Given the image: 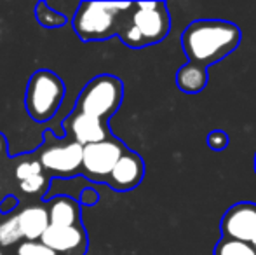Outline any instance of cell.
<instances>
[{
	"label": "cell",
	"instance_id": "1",
	"mask_svg": "<svg viewBox=\"0 0 256 255\" xmlns=\"http://www.w3.org/2000/svg\"><path fill=\"white\" fill-rule=\"evenodd\" d=\"M240 41V28L225 20H196L180 37V44L188 62L204 68L232 55L239 48Z\"/></svg>",
	"mask_w": 256,
	"mask_h": 255
},
{
	"label": "cell",
	"instance_id": "2",
	"mask_svg": "<svg viewBox=\"0 0 256 255\" xmlns=\"http://www.w3.org/2000/svg\"><path fill=\"white\" fill-rule=\"evenodd\" d=\"M132 2H82L74 16V30L80 41H104L118 34L126 13Z\"/></svg>",
	"mask_w": 256,
	"mask_h": 255
},
{
	"label": "cell",
	"instance_id": "3",
	"mask_svg": "<svg viewBox=\"0 0 256 255\" xmlns=\"http://www.w3.org/2000/svg\"><path fill=\"white\" fill-rule=\"evenodd\" d=\"M124 98V84L115 75H98L86 84L78 95L74 112L106 121L118 110Z\"/></svg>",
	"mask_w": 256,
	"mask_h": 255
},
{
	"label": "cell",
	"instance_id": "4",
	"mask_svg": "<svg viewBox=\"0 0 256 255\" xmlns=\"http://www.w3.org/2000/svg\"><path fill=\"white\" fill-rule=\"evenodd\" d=\"M64 96V84L58 74L52 70H37L30 77L26 86V105L28 116L37 123H46L52 119L58 112Z\"/></svg>",
	"mask_w": 256,
	"mask_h": 255
},
{
	"label": "cell",
	"instance_id": "5",
	"mask_svg": "<svg viewBox=\"0 0 256 255\" xmlns=\"http://www.w3.org/2000/svg\"><path fill=\"white\" fill-rule=\"evenodd\" d=\"M131 23L140 32L143 44H160L171 30V16L166 2H136L131 9Z\"/></svg>",
	"mask_w": 256,
	"mask_h": 255
},
{
	"label": "cell",
	"instance_id": "6",
	"mask_svg": "<svg viewBox=\"0 0 256 255\" xmlns=\"http://www.w3.org/2000/svg\"><path fill=\"white\" fill-rule=\"evenodd\" d=\"M126 150L128 149L114 136H110L108 140H103V142L86 145L82 168H84L89 177L106 184L115 164L118 163V159H120Z\"/></svg>",
	"mask_w": 256,
	"mask_h": 255
},
{
	"label": "cell",
	"instance_id": "7",
	"mask_svg": "<svg viewBox=\"0 0 256 255\" xmlns=\"http://www.w3.org/2000/svg\"><path fill=\"white\" fill-rule=\"evenodd\" d=\"M223 238L239 239L244 243L256 241V203L239 201L223 213L220 222Z\"/></svg>",
	"mask_w": 256,
	"mask_h": 255
},
{
	"label": "cell",
	"instance_id": "8",
	"mask_svg": "<svg viewBox=\"0 0 256 255\" xmlns=\"http://www.w3.org/2000/svg\"><path fill=\"white\" fill-rule=\"evenodd\" d=\"M40 241L52 248L58 255H86L88 250V234L80 224L66 225V227L49 225Z\"/></svg>",
	"mask_w": 256,
	"mask_h": 255
},
{
	"label": "cell",
	"instance_id": "9",
	"mask_svg": "<svg viewBox=\"0 0 256 255\" xmlns=\"http://www.w3.org/2000/svg\"><path fill=\"white\" fill-rule=\"evenodd\" d=\"M143 177H145V163H143L142 156L136 154L134 150H126L118 163L115 164L114 171L108 177L106 184L112 189L118 192L131 191V189L138 187L142 184Z\"/></svg>",
	"mask_w": 256,
	"mask_h": 255
},
{
	"label": "cell",
	"instance_id": "10",
	"mask_svg": "<svg viewBox=\"0 0 256 255\" xmlns=\"http://www.w3.org/2000/svg\"><path fill=\"white\" fill-rule=\"evenodd\" d=\"M82 159H84V147L77 142L51 147L40 154L42 166L60 175L75 173L82 166Z\"/></svg>",
	"mask_w": 256,
	"mask_h": 255
},
{
	"label": "cell",
	"instance_id": "11",
	"mask_svg": "<svg viewBox=\"0 0 256 255\" xmlns=\"http://www.w3.org/2000/svg\"><path fill=\"white\" fill-rule=\"evenodd\" d=\"M64 128L70 129V133L74 135V142L80 143L82 147L103 142L112 136L104 121L78 112H74L68 117V121H64Z\"/></svg>",
	"mask_w": 256,
	"mask_h": 255
},
{
	"label": "cell",
	"instance_id": "12",
	"mask_svg": "<svg viewBox=\"0 0 256 255\" xmlns=\"http://www.w3.org/2000/svg\"><path fill=\"white\" fill-rule=\"evenodd\" d=\"M18 217L21 234L28 241H38L51 225L49 220V210L44 206H28L21 210Z\"/></svg>",
	"mask_w": 256,
	"mask_h": 255
},
{
	"label": "cell",
	"instance_id": "13",
	"mask_svg": "<svg viewBox=\"0 0 256 255\" xmlns=\"http://www.w3.org/2000/svg\"><path fill=\"white\" fill-rule=\"evenodd\" d=\"M49 210L51 225H78L80 224V203L70 196H58L52 199Z\"/></svg>",
	"mask_w": 256,
	"mask_h": 255
},
{
	"label": "cell",
	"instance_id": "14",
	"mask_svg": "<svg viewBox=\"0 0 256 255\" xmlns=\"http://www.w3.org/2000/svg\"><path fill=\"white\" fill-rule=\"evenodd\" d=\"M209 75L208 68L199 67L196 63H185L183 67H180V70L176 72V86L180 91L186 93V95H197L208 86Z\"/></svg>",
	"mask_w": 256,
	"mask_h": 255
},
{
	"label": "cell",
	"instance_id": "15",
	"mask_svg": "<svg viewBox=\"0 0 256 255\" xmlns=\"http://www.w3.org/2000/svg\"><path fill=\"white\" fill-rule=\"evenodd\" d=\"M214 255H256V248L251 243L222 236V239L214 246Z\"/></svg>",
	"mask_w": 256,
	"mask_h": 255
},
{
	"label": "cell",
	"instance_id": "16",
	"mask_svg": "<svg viewBox=\"0 0 256 255\" xmlns=\"http://www.w3.org/2000/svg\"><path fill=\"white\" fill-rule=\"evenodd\" d=\"M35 18L46 28H58L66 25V18L58 11H54L52 7H49L46 2H38L35 6Z\"/></svg>",
	"mask_w": 256,
	"mask_h": 255
},
{
	"label": "cell",
	"instance_id": "17",
	"mask_svg": "<svg viewBox=\"0 0 256 255\" xmlns=\"http://www.w3.org/2000/svg\"><path fill=\"white\" fill-rule=\"evenodd\" d=\"M21 238H23V234H21L20 224H18V217H10L0 224V245L2 246L14 245Z\"/></svg>",
	"mask_w": 256,
	"mask_h": 255
},
{
	"label": "cell",
	"instance_id": "18",
	"mask_svg": "<svg viewBox=\"0 0 256 255\" xmlns=\"http://www.w3.org/2000/svg\"><path fill=\"white\" fill-rule=\"evenodd\" d=\"M16 255H58V253L52 248H49L48 245H44L40 239L38 241H28V239H24L18 246Z\"/></svg>",
	"mask_w": 256,
	"mask_h": 255
},
{
	"label": "cell",
	"instance_id": "19",
	"mask_svg": "<svg viewBox=\"0 0 256 255\" xmlns=\"http://www.w3.org/2000/svg\"><path fill=\"white\" fill-rule=\"evenodd\" d=\"M206 142H208V147L211 150L222 152L230 145V135L226 131H223V129H212L206 136Z\"/></svg>",
	"mask_w": 256,
	"mask_h": 255
},
{
	"label": "cell",
	"instance_id": "20",
	"mask_svg": "<svg viewBox=\"0 0 256 255\" xmlns=\"http://www.w3.org/2000/svg\"><path fill=\"white\" fill-rule=\"evenodd\" d=\"M42 163L40 161H24L16 168V178L20 182L28 180L35 175H42Z\"/></svg>",
	"mask_w": 256,
	"mask_h": 255
},
{
	"label": "cell",
	"instance_id": "21",
	"mask_svg": "<svg viewBox=\"0 0 256 255\" xmlns=\"http://www.w3.org/2000/svg\"><path fill=\"white\" fill-rule=\"evenodd\" d=\"M46 184H48V182H46L44 175H35V177L28 178V180L20 182V189L26 194H35V192L42 191Z\"/></svg>",
	"mask_w": 256,
	"mask_h": 255
},
{
	"label": "cell",
	"instance_id": "22",
	"mask_svg": "<svg viewBox=\"0 0 256 255\" xmlns=\"http://www.w3.org/2000/svg\"><path fill=\"white\" fill-rule=\"evenodd\" d=\"M96 201H98V192L94 191V189L88 187L84 189L80 194V203L82 204H88V206H91V204H94Z\"/></svg>",
	"mask_w": 256,
	"mask_h": 255
},
{
	"label": "cell",
	"instance_id": "23",
	"mask_svg": "<svg viewBox=\"0 0 256 255\" xmlns=\"http://www.w3.org/2000/svg\"><path fill=\"white\" fill-rule=\"evenodd\" d=\"M16 204H18L16 197H14V196H6L2 203H0V211H2V213H9V211L12 210Z\"/></svg>",
	"mask_w": 256,
	"mask_h": 255
},
{
	"label": "cell",
	"instance_id": "24",
	"mask_svg": "<svg viewBox=\"0 0 256 255\" xmlns=\"http://www.w3.org/2000/svg\"><path fill=\"white\" fill-rule=\"evenodd\" d=\"M4 152H6V138L0 135V156H2Z\"/></svg>",
	"mask_w": 256,
	"mask_h": 255
},
{
	"label": "cell",
	"instance_id": "25",
	"mask_svg": "<svg viewBox=\"0 0 256 255\" xmlns=\"http://www.w3.org/2000/svg\"><path fill=\"white\" fill-rule=\"evenodd\" d=\"M254 173H256V154H254Z\"/></svg>",
	"mask_w": 256,
	"mask_h": 255
},
{
	"label": "cell",
	"instance_id": "26",
	"mask_svg": "<svg viewBox=\"0 0 256 255\" xmlns=\"http://www.w3.org/2000/svg\"><path fill=\"white\" fill-rule=\"evenodd\" d=\"M0 255H4V253H2V252H0Z\"/></svg>",
	"mask_w": 256,
	"mask_h": 255
}]
</instances>
